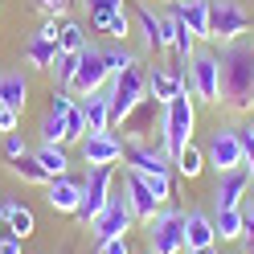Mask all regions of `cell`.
I'll use <instances>...</instances> for the list:
<instances>
[{"mask_svg": "<svg viewBox=\"0 0 254 254\" xmlns=\"http://www.w3.org/2000/svg\"><path fill=\"white\" fill-rule=\"evenodd\" d=\"M221 107L230 115H242V111H254V41H230L221 45Z\"/></svg>", "mask_w": 254, "mask_h": 254, "instance_id": "obj_1", "label": "cell"}, {"mask_svg": "<svg viewBox=\"0 0 254 254\" xmlns=\"http://www.w3.org/2000/svg\"><path fill=\"white\" fill-rule=\"evenodd\" d=\"M156 127H160V144L164 152L177 160V156L193 144V131H197V99H189V94H177L168 107H160V119H156Z\"/></svg>", "mask_w": 254, "mask_h": 254, "instance_id": "obj_2", "label": "cell"}, {"mask_svg": "<svg viewBox=\"0 0 254 254\" xmlns=\"http://www.w3.org/2000/svg\"><path fill=\"white\" fill-rule=\"evenodd\" d=\"M107 94H111V127H123L127 123V115L148 99V74H144V66H131V70H123V74H115L107 82Z\"/></svg>", "mask_w": 254, "mask_h": 254, "instance_id": "obj_3", "label": "cell"}, {"mask_svg": "<svg viewBox=\"0 0 254 254\" xmlns=\"http://www.w3.org/2000/svg\"><path fill=\"white\" fill-rule=\"evenodd\" d=\"M185 78L193 82V99L201 107L221 103V62H217V50L197 45V54L189 58V66H185Z\"/></svg>", "mask_w": 254, "mask_h": 254, "instance_id": "obj_4", "label": "cell"}, {"mask_svg": "<svg viewBox=\"0 0 254 254\" xmlns=\"http://www.w3.org/2000/svg\"><path fill=\"white\" fill-rule=\"evenodd\" d=\"M148 230V254H185V209L177 205H160L152 221H144Z\"/></svg>", "mask_w": 254, "mask_h": 254, "instance_id": "obj_5", "label": "cell"}, {"mask_svg": "<svg viewBox=\"0 0 254 254\" xmlns=\"http://www.w3.org/2000/svg\"><path fill=\"white\" fill-rule=\"evenodd\" d=\"M205 164H209L217 177L221 172H234L246 164V152H242V127L234 123H217L209 139H205Z\"/></svg>", "mask_w": 254, "mask_h": 254, "instance_id": "obj_6", "label": "cell"}, {"mask_svg": "<svg viewBox=\"0 0 254 254\" xmlns=\"http://www.w3.org/2000/svg\"><path fill=\"white\" fill-rule=\"evenodd\" d=\"M209 33L221 45L242 41L250 33V12L242 0H209Z\"/></svg>", "mask_w": 254, "mask_h": 254, "instance_id": "obj_7", "label": "cell"}, {"mask_svg": "<svg viewBox=\"0 0 254 254\" xmlns=\"http://www.w3.org/2000/svg\"><path fill=\"white\" fill-rule=\"evenodd\" d=\"M111 82V70H107V54L103 45L86 41V50L78 54V70H74V82H70V94L74 99H90L94 90H103Z\"/></svg>", "mask_w": 254, "mask_h": 254, "instance_id": "obj_8", "label": "cell"}, {"mask_svg": "<svg viewBox=\"0 0 254 254\" xmlns=\"http://www.w3.org/2000/svg\"><path fill=\"white\" fill-rule=\"evenodd\" d=\"M111 185H115V164H103V168H86V181H82V201H78V221L90 226L107 205H111Z\"/></svg>", "mask_w": 254, "mask_h": 254, "instance_id": "obj_9", "label": "cell"}, {"mask_svg": "<svg viewBox=\"0 0 254 254\" xmlns=\"http://www.w3.org/2000/svg\"><path fill=\"white\" fill-rule=\"evenodd\" d=\"M131 226H135V213L127 205V197H111V205L90 221V238H94V246H103L111 238H127Z\"/></svg>", "mask_w": 254, "mask_h": 254, "instance_id": "obj_10", "label": "cell"}, {"mask_svg": "<svg viewBox=\"0 0 254 254\" xmlns=\"http://www.w3.org/2000/svg\"><path fill=\"white\" fill-rule=\"evenodd\" d=\"M123 160L131 172L152 177V172H172V156L164 152V144H148V139H123Z\"/></svg>", "mask_w": 254, "mask_h": 254, "instance_id": "obj_11", "label": "cell"}, {"mask_svg": "<svg viewBox=\"0 0 254 254\" xmlns=\"http://www.w3.org/2000/svg\"><path fill=\"white\" fill-rule=\"evenodd\" d=\"M250 189H254V172L246 164L234 168V172H221L217 185H213V209H242Z\"/></svg>", "mask_w": 254, "mask_h": 254, "instance_id": "obj_12", "label": "cell"}, {"mask_svg": "<svg viewBox=\"0 0 254 254\" xmlns=\"http://www.w3.org/2000/svg\"><path fill=\"white\" fill-rule=\"evenodd\" d=\"M131 33L139 37V54H148V58L164 54V41H160V33H164V17H156L144 0H135V8H131Z\"/></svg>", "mask_w": 254, "mask_h": 254, "instance_id": "obj_13", "label": "cell"}, {"mask_svg": "<svg viewBox=\"0 0 254 254\" xmlns=\"http://www.w3.org/2000/svg\"><path fill=\"white\" fill-rule=\"evenodd\" d=\"M78 156H82V164H86V168L119 164V160H123V139H119V135H111V131L82 135V144H78Z\"/></svg>", "mask_w": 254, "mask_h": 254, "instance_id": "obj_14", "label": "cell"}, {"mask_svg": "<svg viewBox=\"0 0 254 254\" xmlns=\"http://www.w3.org/2000/svg\"><path fill=\"white\" fill-rule=\"evenodd\" d=\"M144 74H148V99H156L160 107L185 94V66H152Z\"/></svg>", "mask_w": 254, "mask_h": 254, "instance_id": "obj_15", "label": "cell"}, {"mask_svg": "<svg viewBox=\"0 0 254 254\" xmlns=\"http://www.w3.org/2000/svg\"><path fill=\"white\" fill-rule=\"evenodd\" d=\"M123 197H127V205H131L135 221H152L156 209H160V201H156V193L148 189V181L139 177V172H131V168L123 172Z\"/></svg>", "mask_w": 254, "mask_h": 254, "instance_id": "obj_16", "label": "cell"}, {"mask_svg": "<svg viewBox=\"0 0 254 254\" xmlns=\"http://www.w3.org/2000/svg\"><path fill=\"white\" fill-rule=\"evenodd\" d=\"M205 246H217L213 217L205 213V209H189V213H185V254L205 250Z\"/></svg>", "mask_w": 254, "mask_h": 254, "instance_id": "obj_17", "label": "cell"}, {"mask_svg": "<svg viewBox=\"0 0 254 254\" xmlns=\"http://www.w3.org/2000/svg\"><path fill=\"white\" fill-rule=\"evenodd\" d=\"M45 201H50L54 213H78V201H82V181L74 177H54L45 185Z\"/></svg>", "mask_w": 254, "mask_h": 254, "instance_id": "obj_18", "label": "cell"}, {"mask_svg": "<svg viewBox=\"0 0 254 254\" xmlns=\"http://www.w3.org/2000/svg\"><path fill=\"white\" fill-rule=\"evenodd\" d=\"M172 8H177V17L185 21V29L197 41H213V33H209V0H189V4H172Z\"/></svg>", "mask_w": 254, "mask_h": 254, "instance_id": "obj_19", "label": "cell"}, {"mask_svg": "<svg viewBox=\"0 0 254 254\" xmlns=\"http://www.w3.org/2000/svg\"><path fill=\"white\" fill-rule=\"evenodd\" d=\"M78 103H82V115H86V135L111 131V94H107V86L94 90L90 99H78Z\"/></svg>", "mask_w": 254, "mask_h": 254, "instance_id": "obj_20", "label": "cell"}, {"mask_svg": "<svg viewBox=\"0 0 254 254\" xmlns=\"http://www.w3.org/2000/svg\"><path fill=\"white\" fill-rule=\"evenodd\" d=\"M54 58H58V41L54 37H45L41 29L25 37V62H29V70H45V74H50Z\"/></svg>", "mask_w": 254, "mask_h": 254, "instance_id": "obj_21", "label": "cell"}, {"mask_svg": "<svg viewBox=\"0 0 254 254\" xmlns=\"http://www.w3.org/2000/svg\"><path fill=\"white\" fill-rule=\"evenodd\" d=\"M29 103V78L21 70H0V107L25 111Z\"/></svg>", "mask_w": 254, "mask_h": 254, "instance_id": "obj_22", "label": "cell"}, {"mask_svg": "<svg viewBox=\"0 0 254 254\" xmlns=\"http://www.w3.org/2000/svg\"><path fill=\"white\" fill-rule=\"evenodd\" d=\"M33 226H37L33 209H29L25 201H4V234H12V238H21V242H25V238L33 234Z\"/></svg>", "mask_w": 254, "mask_h": 254, "instance_id": "obj_23", "label": "cell"}, {"mask_svg": "<svg viewBox=\"0 0 254 254\" xmlns=\"http://www.w3.org/2000/svg\"><path fill=\"white\" fill-rule=\"evenodd\" d=\"M86 25L78 21V17H62L58 25V50H66V54H82L86 50Z\"/></svg>", "mask_w": 254, "mask_h": 254, "instance_id": "obj_24", "label": "cell"}, {"mask_svg": "<svg viewBox=\"0 0 254 254\" xmlns=\"http://www.w3.org/2000/svg\"><path fill=\"white\" fill-rule=\"evenodd\" d=\"M242 226H246V213L242 209H213L217 242H242Z\"/></svg>", "mask_w": 254, "mask_h": 254, "instance_id": "obj_25", "label": "cell"}, {"mask_svg": "<svg viewBox=\"0 0 254 254\" xmlns=\"http://www.w3.org/2000/svg\"><path fill=\"white\" fill-rule=\"evenodd\" d=\"M8 172H12L17 181H25V185H41V189L54 181L50 172L41 168V160H37V156H29V152H25V156H17V160H8Z\"/></svg>", "mask_w": 254, "mask_h": 254, "instance_id": "obj_26", "label": "cell"}, {"mask_svg": "<svg viewBox=\"0 0 254 254\" xmlns=\"http://www.w3.org/2000/svg\"><path fill=\"white\" fill-rule=\"evenodd\" d=\"M37 160L50 177H70V156H66V144H37Z\"/></svg>", "mask_w": 254, "mask_h": 254, "instance_id": "obj_27", "label": "cell"}, {"mask_svg": "<svg viewBox=\"0 0 254 254\" xmlns=\"http://www.w3.org/2000/svg\"><path fill=\"white\" fill-rule=\"evenodd\" d=\"M156 107H160L156 99H144V103L131 111V115H127L123 127H131V131H127V139H148V123H152V119H160V111H156Z\"/></svg>", "mask_w": 254, "mask_h": 254, "instance_id": "obj_28", "label": "cell"}, {"mask_svg": "<svg viewBox=\"0 0 254 254\" xmlns=\"http://www.w3.org/2000/svg\"><path fill=\"white\" fill-rule=\"evenodd\" d=\"M82 8H86V21H90V29H99V33H107V25H111V17L123 8V0H82Z\"/></svg>", "mask_w": 254, "mask_h": 254, "instance_id": "obj_29", "label": "cell"}, {"mask_svg": "<svg viewBox=\"0 0 254 254\" xmlns=\"http://www.w3.org/2000/svg\"><path fill=\"white\" fill-rule=\"evenodd\" d=\"M172 168H177V172H181L185 181H197L201 172L209 168V164H205V148H197V144H189V148H185V152L177 156V160H172Z\"/></svg>", "mask_w": 254, "mask_h": 254, "instance_id": "obj_30", "label": "cell"}, {"mask_svg": "<svg viewBox=\"0 0 254 254\" xmlns=\"http://www.w3.org/2000/svg\"><path fill=\"white\" fill-rule=\"evenodd\" d=\"M74 70H78V54H66V50H58L54 66H50V78H54V86H58V90H70V82H74Z\"/></svg>", "mask_w": 254, "mask_h": 254, "instance_id": "obj_31", "label": "cell"}, {"mask_svg": "<svg viewBox=\"0 0 254 254\" xmlns=\"http://www.w3.org/2000/svg\"><path fill=\"white\" fill-rule=\"evenodd\" d=\"M103 54H107V70H111V78L123 74V70H131V66H139V54H131L123 41L111 45V50H103Z\"/></svg>", "mask_w": 254, "mask_h": 254, "instance_id": "obj_32", "label": "cell"}, {"mask_svg": "<svg viewBox=\"0 0 254 254\" xmlns=\"http://www.w3.org/2000/svg\"><path fill=\"white\" fill-rule=\"evenodd\" d=\"M41 144H66V115L45 111V119H41Z\"/></svg>", "mask_w": 254, "mask_h": 254, "instance_id": "obj_33", "label": "cell"}, {"mask_svg": "<svg viewBox=\"0 0 254 254\" xmlns=\"http://www.w3.org/2000/svg\"><path fill=\"white\" fill-rule=\"evenodd\" d=\"M86 135V115H82V103H74L66 111V144H82Z\"/></svg>", "mask_w": 254, "mask_h": 254, "instance_id": "obj_34", "label": "cell"}, {"mask_svg": "<svg viewBox=\"0 0 254 254\" xmlns=\"http://www.w3.org/2000/svg\"><path fill=\"white\" fill-rule=\"evenodd\" d=\"M107 37H115V41H127V37H131V8H127V4L115 12V17H111Z\"/></svg>", "mask_w": 254, "mask_h": 254, "instance_id": "obj_35", "label": "cell"}, {"mask_svg": "<svg viewBox=\"0 0 254 254\" xmlns=\"http://www.w3.org/2000/svg\"><path fill=\"white\" fill-rule=\"evenodd\" d=\"M144 181H148V189L156 193V201H160V205L172 201V172H152V177H144Z\"/></svg>", "mask_w": 254, "mask_h": 254, "instance_id": "obj_36", "label": "cell"}, {"mask_svg": "<svg viewBox=\"0 0 254 254\" xmlns=\"http://www.w3.org/2000/svg\"><path fill=\"white\" fill-rule=\"evenodd\" d=\"M33 4L45 12V17H66V12L74 8V0H33Z\"/></svg>", "mask_w": 254, "mask_h": 254, "instance_id": "obj_37", "label": "cell"}, {"mask_svg": "<svg viewBox=\"0 0 254 254\" xmlns=\"http://www.w3.org/2000/svg\"><path fill=\"white\" fill-rule=\"evenodd\" d=\"M242 152H246V168L254 172V123L242 127Z\"/></svg>", "mask_w": 254, "mask_h": 254, "instance_id": "obj_38", "label": "cell"}, {"mask_svg": "<svg viewBox=\"0 0 254 254\" xmlns=\"http://www.w3.org/2000/svg\"><path fill=\"white\" fill-rule=\"evenodd\" d=\"M4 156H8V160H17V156H25V139H21L17 131H8V135H4Z\"/></svg>", "mask_w": 254, "mask_h": 254, "instance_id": "obj_39", "label": "cell"}, {"mask_svg": "<svg viewBox=\"0 0 254 254\" xmlns=\"http://www.w3.org/2000/svg\"><path fill=\"white\" fill-rule=\"evenodd\" d=\"M17 123H21V111H12V107H0V131H17Z\"/></svg>", "mask_w": 254, "mask_h": 254, "instance_id": "obj_40", "label": "cell"}, {"mask_svg": "<svg viewBox=\"0 0 254 254\" xmlns=\"http://www.w3.org/2000/svg\"><path fill=\"white\" fill-rule=\"evenodd\" d=\"M99 254H131V242L127 238H111V242H103V246H94Z\"/></svg>", "mask_w": 254, "mask_h": 254, "instance_id": "obj_41", "label": "cell"}, {"mask_svg": "<svg viewBox=\"0 0 254 254\" xmlns=\"http://www.w3.org/2000/svg\"><path fill=\"white\" fill-rule=\"evenodd\" d=\"M0 254H25V242L12 234H0Z\"/></svg>", "mask_w": 254, "mask_h": 254, "instance_id": "obj_42", "label": "cell"}, {"mask_svg": "<svg viewBox=\"0 0 254 254\" xmlns=\"http://www.w3.org/2000/svg\"><path fill=\"white\" fill-rule=\"evenodd\" d=\"M242 246H246V254H254V217H246V226H242Z\"/></svg>", "mask_w": 254, "mask_h": 254, "instance_id": "obj_43", "label": "cell"}, {"mask_svg": "<svg viewBox=\"0 0 254 254\" xmlns=\"http://www.w3.org/2000/svg\"><path fill=\"white\" fill-rule=\"evenodd\" d=\"M242 213H246V217H254V189H250V197L242 201Z\"/></svg>", "mask_w": 254, "mask_h": 254, "instance_id": "obj_44", "label": "cell"}, {"mask_svg": "<svg viewBox=\"0 0 254 254\" xmlns=\"http://www.w3.org/2000/svg\"><path fill=\"white\" fill-rule=\"evenodd\" d=\"M0 234H4V197H0Z\"/></svg>", "mask_w": 254, "mask_h": 254, "instance_id": "obj_45", "label": "cell"}, {"mask_svg": "<svg viewBox=\"0 0 254 254\" xmlns=\"http://www.w3.org/2000/svg\"><path fill=\"white\" fill-rule=\"evenodd\" d=\"M193 254H221L217 246H205V250H193Z\"/></svg>", "mask_w": 254, "mask_h": 254, "instance_id": "obj_46", "label": "cell"}, {"mask_svg": "<svg viewBox=\"0 0 254 254\" xmlns=\"http://www.w3.org/2000/svg\"><path fill=\"white\" fill-rule=\"evenodd\" d=\"M168 4H189V0H168Z\"/></svg>", "mask_w": 254, "mask_h": 254, "instance_id": "obj_47", "label": "cell"}]
</instances>
